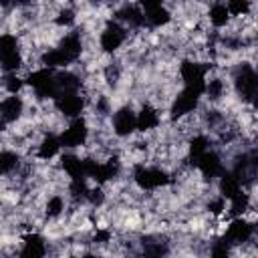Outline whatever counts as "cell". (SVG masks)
Returning a JSON list of instances; mask_svg holds the SVG:
<instances>
[{
  "label": "cell",
  "instance_id": "9a60e30c",
  "mask_svg": "<svg viewBox=\"0 0 258 258\" xmlns=\"http://www.w3.org/2000/svg\"><path fill=\"white\" fill-rule=\"evenodd\" d=\"M20 254L22 256H32V258L44 256L46 254V242H44V238L40 234H28V236H24V246H22Z\"/></svg>",
  "mask_w": 258,
  "mask_h": 258
},
{
  "label": "cell",
  "instance_id": "d6a6232c",
  "mask_svg": "<svg viewBox=\"0 0 258 258\" xmlns=\"http://www.w3.org/2000/svg\"><path fill=\"white\" fill-rule=\"evenodd\" d=\"M208 210H210L214 216H220V214L226 210V200H224L222 196H218V198L210 200V204H208Z\"/></svg>",
  "mask_w": 258,
  "mask_h": 258
},
{
  "label": "cell",
  "instance_id": "74e56055",
  "mask_svg": "<svg viewBox=\"0 0 258 258\" xmlns=\"http://www.w3.org/2000/svg\"><path fill=\"white\" fill-rule=\"evenodd\" d=\"M16 2H18V4H26L28 0H14V4H16Z\"/></svg>",
  "mask_w": 258,
  "mask_h": 258
},
{
  "label": "cell",
  "instance_id": "e0dca14e",
  "mask_svg": "<svg viewBox=\"0 0 258 258\" xmlns=\"http://www.w3.org/2000/svg\"><path fill=\"white\" fill-rule=\"evenodd\" d=\"M60 167L67 171V175L71 179H77V177H85V171H83V159L73 155V153H64L60 157Z\"/></svg>",
  "mask_w": 258,
  "mask_h": 258
},
{
  "label": "cell",
  "instance_id": "d6986e66",
  "mask_svg": "<svg viewBox=\"0 0 258 258\" xmlns=\"http://www.w3.org/2000/svg\"><path fill=\"white\" fill-rule=\"evenodd\" d=\"M248 210H252V200H250V194L240 189L232 200H230V214L236 218V216H244Z\"/></svg>",
  "mask_w": 258,
  "mask_h": 258
},
{
  "label": "cell",
  "instance_id": "9c48e42d",
  "mask_svg": "<svg viewBox=\"0 0 258 258\" xmlns=\"http://www.w3.org/2000/svg\"><path fill=\"white\" fill-rule=\"evenodd\" d=\"M194 165L202 171V175L204 177H218L222 171H224V163H222V159H220V155L218 153H214V151H204L196 161H194Z\"/></svg>",
  "mask_w": 258,
  "mask_h": 258
},
{
  "label": "cell",
  "instance_id": "4dcf8cb0",
  "mask_svg": "<svg viewBox=\"0 0 258 258\" xmlns=\"http://www.w3.org/2000/svg\"><path fill=\"white\" fill-rule=\"evenodd\" d=\"M22 85H24V81H22L16 73H8V75L4 77V87H6V91H8L10 95H16V93L22 89Z\"/></svg>",
  "mask_w": 258,
  "mask_h": 258
},
{
  "label": "cell",
  "instance_id": "8d00e7d4",
  "mask_svg": "<svg viewBox=\"0 0 258 258\" xmlns=\"http://www.w3.org/2000/svg\"><path fill=\"white\" fill-rule=\"evenodd\" d=\"M14 4V0H0V6H10Z\"/></svg>",
  "mask_w": 258,
  "mask_h": 258
},
{
  "label": "cell",
  "instance_id": "cb8c5ba5",
  "mask_svg": "<svg viewBox=\"0 0 258 258\" xmlns=\"http://www.w3.org/2000/svg\"><path fill=\"white\" fill-rule=\"evenodd\" d=\"M20 163L18 153L14 151H0V175H8L12 173Z\"/></svg>",
  "mask_w": 258,
  "mask_h": 258
},
{
  "label": "cell",
  "instance_id": "52a82bcc",
  "mask_svg": "<svg viewBox=\"0 0 258 258\" xmlns=\"http://www.w3.org/2000/svg\"><path fill=\"white\" fill-rule=\"evenodd\" d=\"M54 107L67 117H79L85 109V101L79 93H58L54 97Z\"/></svg>",
  "mask_w": 258,
  "mask_h": 258
},
{
  "label": "cell",
  "instance_id": "d590c367",
  "mask_svg": "<svg viewBox=\"0 0 258 258\" xmlns=\"http://www.w3.org/2000/svg\"><path fill=\"white\" fill-rule=\"evenodd\" d=\"M139 2V6L141 8H145V10H149V8H155V6H161V2L163 0H137Z\"/></svg>",
  "mask_w": 258,
  "mask_h": 258
},
{
  "label": "cell",
  "instance_id": "f1b7e54d",
  "mask_svg": "<svg viewBox=\"0 0 258 258\" xmlns=\"http://www.w3.org/2000/svg\"><path fill=\"white\" fill-rule=\"evenodd\" d=\"M62 210H64V200H62L60 196H52V198H48L46 208H44V212H46L48 218H58V216L62 214Z\"/></svg>",
  "mask_w": 258,
  "mask_h": 258
},
{
  "label": "cell",
  "instance_id": "ac0fdd59",
  "mask_svg": "<svg viewBox=\"0 0 258 258\" xmlns=\"http://www.w3.org/2000/svg\"><path fill=\"white\" fill-rule=\"evenodd\" d=\"M40 62H42L46 69H60V67L71 64V60L64 56V52H62L58 46H56V48H48V50H44L42 56H40Z\"/></svg>",
  "mask_w": 258,
  "mask_h": 258
},
{
  "label": "cell",
  "instance_id": "3957f363",
  "mask_svg": "<svg viewBox=\"0 0 258 258\" xmlns=\"http://www.w3.org/2000/svg\"><path fill=\"white\" fill-rule=\"evenodd\" d=\"M252 236H254V222H248L244 216H236L230 222V226H228V230L222 238L230 246H240V244L244 246L252 240Z\"/></svg>",
  "mask_w": 258,
  "mask_h": 258
},
{
  "label": "cell",
  "instance_id": "277c9868",
  "mask_svg": "<svg viewBox=\"0 0 258 258\" xmlns=\"http://www.w3.org/2000/svg\"><path fill=\"white\" fill-rule=\"evenodd\" d=\"M234 87H236V93L244 99V101H252L256 97V91H258V77L254 73V69L250 64H242V69L238 71L236 79H234Z\"/></svg>",
  "mask_w": 258,
  "mask_h": 258
},
{
  "label": "cell",
  "instance_id": "4316f807",
  "mask_svg": "<svg viewBox=\"0 0 258 258\" xmlns=\"http://www.w3.org/2000/svg\"><path fill=\"white\" fill-rule=\"evenodd\" d=\"M208 147H210V141H208V137L206 135H196V137H191V141H189V155H191V163L204 153V151H208Z\"/></svg>",
  "mask_w": 258,
  "mask_h": 258
},
{
  "label": "cell",
  "instance_id": "f546056e",
  "mask_svg": "<svg viewBox=\"0 0 258 258\" xmlns=\"http://www.w3.org/2000/svg\"><path fill=\"white\" fill-rule=\"evenodd\" d=\"M14 50H18L16 36H12V34H0V58L4 54H8V52H14Z\"/></svg>",
  "mask_w": 258,
  "mask_h": 258
},
{
  "label": "cell",
  "instance_id": "83f0119b",
  "mask_svg": "<svg viewBox=\"0 0 258 258\" xmlns=\"http://www.w3.org/2000/svg\"><path fill=\"white\" fill-rule=\"evenodd\" d=\"M226 8L234 16H246L252 8V0H226Z\"/></svg>",
  "mask_w": 258,
  "mask_h": 258
},
{
  "label": "cell",
  "instance_id": "5b68a950",
  "mask_svg": "<svg viewBox=\"0 0 258 258\" xmlns=\"http://www.w3.org/2000/svg\"><path fill=\"white\" fill-rule=\"evenodd\" d=\"M87 137H89V127H87L85 119L75 117L73 123L58 135V141H60V147L73 149V147H81L87 141Z\"/></svg>",
  "mask_w": 258,
  "mask_h": 258
},
{
  "label": "cell",
  "instance_id": "8992f818",
  "mask_svg": "<svg viewBox=\"0 0 258 258\" xmlns=\"http://www.w3.org/2000/svg\"><path fill=\"white\" fill-rule=\"evenodd\" d=\"M99 42L105 52H115L125 42V28L119 22H107V26L101 32Z\"/></svg>",
  "mask_w": 258,
  "mask_h": 258
},
{
  "label": "cell",
  "instance_id": "44dd1931",
  "mask_svg": "<svg viewBox=\"0 0 258 258\" xmlns=\"http://www.w3.org/2000/svg\"><path fill=\"white\" fill-rule=\"evenodd\" d=\"M58 149H60L58 137H56V135H46V137L40 141L36 155H38L40 159H52V157L58 153Z\"/></svg>",
  "mask_w": 258,
  "mask_h": 258
},
{
  "label": "cell",
  "instance_id": "d4e9b609",
  "mask_svg": "<svg viewBox=\"0 0 258 258\" xmlns=\"http://www.w3.org/2000/svg\"><path fill=\"white\" fill-rule=\"evenodd\" d=\"M0 67H2V71H6V73H16V71L22 67V54H20L18 50L4 54V56L0 58Z\"/></svg>",
  "mask_w": 258,
  "mask_h": 258
},
{
  "label": "cell",
  "instance_id": "1f68e13d",
  "mask_svg": "<svg viewBox=\"0 0 258 258\" xmlns=\"http://www.w3.org/2000/svg\"><path fill=\"white\" fill-rule=\"evenodd\" d=\"M85 200L91 204V206H101L105 202V194L101 187H89L87 194H85Z\"/></svg>",
  "mask_w": 258,
  "mask_h": 258
},
{
  "label": "cell",
  "instance_id": "4fadbf2b",
  "mask_svg": "<svg viewBox=\"0 0 258 258\" xmlns=\"http://www.w3.org/2000/svg\"><path fill=\"white\" fill-rule=\"evenodd\" d=\"M159 125V113H157V109L155 107H151V105H143L141 109H139V113H135V127L139 129V131H151V129H155Z\"/></svg>",
  "mask_w": 258,
  "mask_h": 258
},
{
  "label": "cell",
  "instance_id": "ffe728a7",
  "mask_svg": "<svg viewBox=\"0 0 258 258\" xmlns=\"http://www.w3.org/2000/svg\"><path fill=\"white\" fill-rule=\"evenodd\" d=\"M145 16V22L151 24V26H165L169 20H171V14L165 6H155V8H149L143 12Z\"/></svg>",
  "mask_w": 258,
  "mask_h": 258
},
{
  "label": "cell",
  "instance_id": "7c38bea8",
  "mask_svg": "<svg viewBox=\"0 0 258 258\" xmlns=\"http://www.w3.org/2000/svg\"><path fill=\"white\" fill-rule=\"evenodd\" d=\"M218 177H220V179H218V191H220V196H222L224 200H232L240 189H244V187H242V181H240L238 175L232 173V171H222Z\"/></svg>",
  "mask_w": 258,
  "mask_h": 258
},
{
  "label": "cell",
  "instance_id": "603a6c76",
  "mask_svg": "<svg viewBox=\"0 0 258 258\" xmlns=\"http://www.w3.org/2000/svg\"><path fill=\"white\" fill-rule=\"evenodd\" d=\"M210 22L216 26V28H222V26H226L228 24V20H230V12H228V8H226V4L224 2H216L212 8H210Z\"/></svg>",
  "mask_w": 258,
  "mask_h": 258
},
{
  "label": "cell",
  "instance_id": "8fae6325",
  "mask_svg": "<svg viewBox=\"0 0 258 258\" xmlns=\"http://www.w3.org/2000/svg\"><path fill=\"white\" fill-rule=\"evenodd\" d=\"M22 111H24V101L18 97V93L0 101V119L4 123H14L16 119H20Z\"/></svg>",
  "mask_w": 258,
  "mask_h": 258
},
{
  "label": "cell",
  "instance_id": "7402d4cb",
  "mask_svg": "<svg viewBox=\"0 0 258 258\" xmlns=\"http://www.w3.org/2000/svg\"><path fill=\"white\" fill-rule=\"evenodd\" d=\"M54 81H56L58 93H77V89L81 87L79 77L73 73H58L54 75Z\"/></svg>",
  "mask_w": 258,
  "mask_h": 258
},
{
  "label": "cell",
  "instance_id": "484cf974",
  "mask_svg": "<svg viewBox=\"0 0 258 258\" xmlns=\"http://www.w3.org/2000/svg\"><path fill=\"white\" fill-rule=\"evenodd\" d=\"M224 91H226V85H224L222 79H210V81H206V85H204V93H206L208 99H212V101H218L220 97H224Z\"/></svg>",
  "mask_w": 258,
  "mask_h": 258
},
{
  "label": "cell",
  "instance_id": "5bb4252c",
  "mask_svg": "<svg viewBox=\"0 0 258 258\" xmlns=\"http://www.w3.org/2000/svg\"><path fill=\"white\" fill-rule=\"evenodd\" d=\"M58 48L64 52V56H67L71 62H75V60L81 56V50H83L81 36H79L77 32H71V34L62 36V38H60V42H58Z\"/></svg>",
  "mask_w": 258,
  "mask_h": 258
},
{
  "label": "cell",
  "instance_id": "30bf717a",
  "mask_svg": "<svg viewBox=\"0 0 258 258\" xmlns=\"http://www.w3.org/2000/svg\"><path fill=\"white\" fill-rule=\"evenodd\" d=\"M179 75H181L183 85H196V87L206 85V67L202 62L183 60L181 67H179Z\"/></svg>",
  "mask_w": 258,
  "mask_h": 258
},
{
  "label": "cell",
  "instance_id": "ba28073f",
  "mask_svg": "<svg viewBox=\"0 0 258 258\" xmlns=\"http://www.w3.org/2000/svg\"><path fill=\"white\" fill-rule=\"evenodd\" d=\"M135 111L131 107H121L113 115V131L117 137H129L135 131Z\"/></svg>",
  "mask_w": 258,
  "mask_h": 258
},
{
  "label": "cell",
  "instance_id": "e575fe53",
  "mask_svg": "<svg viewBox=\"0 0 258 258\" xmlns=\"http://www.w3.org/2000/svg\"><path fill=\"white\" fill-rule=\"evenodd\" d=\"M109 240H111V232L109 230H97L95 236H93V242H97V244H107Z\"/></svg>",
  "mask_w": 258,
  "mask_h": 258
},
{
  "label": "cell",
  "instance_id": "7a4b0ae2",
  "mask_svg": "<svg viewBox=\"0 0 258 258\" xmlns=\"http://www.w3.org/2000/svg\"><path fill=\"white\" fill-rule=\"evenodd\" d=\"M133 179L141 189H155L169 183L167 171H163L161 167H147V165H135Z\"/></svg>",
  "mask_w": 258,
  "mask_h": 258
},
{
  "label": "cell",
  "instance_id": "6da1fadb",
  "mask_svg": "<svg viewBox=\"0 0 258 258\" xmlns=\"http://www.w3.org/2000/svg\"><path fill=\"white\" fill-rule=\"evenodd\" d=\"M204 95V87H196V85H185L183 91L177 93V97L173 99L171 107H169V113H171V119H179V117H185L189 115L198 103H200V97Z\"/></svg>",
  "mask_w": 258,
  "mask_h": 258
},
{
  "label": "cell",
  "instance_id": "2e32d148",
  "mask_svg": "<svg viewBox=\"0 0 258 258\" xmlns=\"http://www.w3.org/2000/svg\"><path fill=\"white\" fill-rule=\"evenodd\" d=\"M115 16H117V20H121V22H125L129 26H141L145 22L143 12L137 6H133V4H125L123 8H119L115 12Z\"/></svg>",
  "mask_w": 258,
  "mask_h": 258
},
{
  "label": "cell",
  "instance_id": "836d02e7",
  "mask_svg": "<svg viewBox=\"0 0 258 258\" xmlns=\"http://www.w3.org/2000/svg\"><path fill=\"white\" fill-rule=\"evenodd\" d=\"M73 20H75L73 12H71V10H62V12L58 14V18H56V24H60V26H69V24H73Z\"/></svg>",
  "mask_w": 258,
  "mask_h": 258
}]
</instances>
